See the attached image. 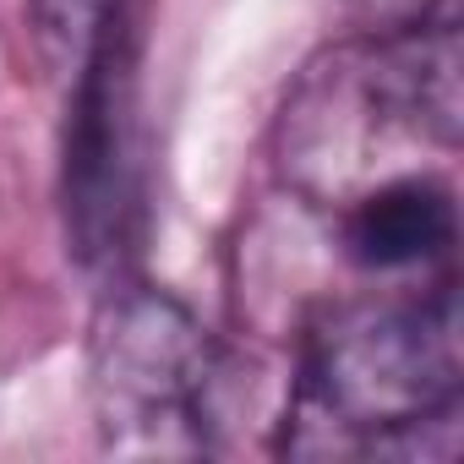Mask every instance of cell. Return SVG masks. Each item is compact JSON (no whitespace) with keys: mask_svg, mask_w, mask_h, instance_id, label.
<instances>
[{"mask_svg":"<svg viewBox=\"0 0 464 464\" xmlns=\"http://www.w3.org/2000/svg\"><path fill=\"white\" fill-rule=\"evenodd\" d=\"M459 399L464 355L453 279L361 295L328 306L306 328L285 453H431L426 437H453Z\"/></svg>","mask_w":464,"mask_h":464,"instance_id":"cell-1","label":"cell"},{"mask_svg":"<svg viewBox=\"0 0 464 464\" xmlns=\"http://www.w3.org/2000/svg\"><path fill=\"white\" fill-rule=\"evenodd\" d=\"M88 399L104 453H213L229 399V355L169 290L115 279L88 328Z\"/></svg>","mask_w":464,"mask_h":464,"instance_id":"cell-2","label":"cell"},{"mask_svg":"<svg viewBox=\"0 0 464 464\" xmlns=\"http://www.w3.org/2000/svg\"><path fill=\"white\" fill-rule=\"evenodd\" d=\"M459 241V208L437 175H393L339 213V246L366 274H404L448 263Z\"/></svg>","mask_w":464,"mask_h":464,"instance_id":"cell-4","label":"cell"},{"mask_svg":"<svg viewBox=\"0 0 464 464\" xmlns=\"http://www.w3.org/2000/svg\"><path fill=\"white\" fill-rule=\"evenodd\" d=\"M110 12H115V0H28V23H34V44L44 66L72 77Z\"/></svg>","mask_w":464,"mask_h":464,"instance_id":"cell-5","label":"cell"},{"mask_svg":"<svg viewBox=\"0 0 464 464\" xmlns=\"http://www.w3.org/2000/svg\"><path fill=\"white\" fill-rule=\"evenodd\" d=\"M148 218L142 159V17L137 0H115L93 44L72 72L61 131V229L77 268L126 279Z\"/></svg>","mask_w":464,"mask_h":464,"instance_id":"cell-3","label":"cell"}]
</instances>
